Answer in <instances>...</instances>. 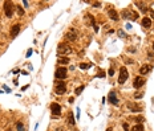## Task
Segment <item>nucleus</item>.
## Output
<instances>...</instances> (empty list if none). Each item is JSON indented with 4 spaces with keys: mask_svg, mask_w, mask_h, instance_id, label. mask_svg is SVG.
<instances>
[{
    "mask_svg": "<svg viewBox=\"0 0 154 131\" xmlns=\"http://www.w3.org/2000/svg\"><path fill=\"white\" fill-rule=\"evenodd\" d=\"M97 76L100 77V78H104V77H105V72H104V70H100Z\"/></svg>",
    "mask_w": 154,
    "mask_h": 131,
    "instance_id": "bb28decb",
    "label": "nucleus"
},
{
    "mask_svg": "<svg viewBox=\"0 0 154 131\" xmlns=\"http://www.w3.org/2000/svg\"><path fill=\"white\" fill-rule=\"evenodd\" d=\"M132 131H144V126H142L141 123H138V125L132 127Z\"/></svg>",
    "mask_w": 154,
    "mask_h": 131,
    "instance_id": "6ab92c4d",
    "label": "nucleus"
},
{
    "mask_svg": "<svg viewBox=\"0 0 154 131\" xmlns=\"http://www.w3.org/2000/svg\"><path fill=\"white\" fill-rule=\"evenodd\" d=\"M4 12H5L7 17H12L13 16V3L4 1Z\"/></svg>",
    "mask_w": 154,
    "mask_h": 131,
    "instance_id": "39448f33",
    "label": "nucleus"
},
{
    "mask_svg": "<svg viewBox=\"0 0 154 131\" xmlns=\"http://www.w3.org/2000/svg\"><path fill=\"white\" fill-rule=\"evenodd\" d=\"M108 15H109V17L112 19V20H114V21L118 20V13L116 12L113 8H112V9H108Z\"/></svg>",
    "mask_w": 154,
    "mask_h": 131,
    "instance_id": "ddd939ff",
    "label": "nucleus"
},
{
    "mask_svg": "<svg viewBox=\"0 0 154 131\" xmlns=\"http://www.w3.org/2000/svg\"><path fill=\"white\" fill-rule=\"evenodd\" d=\"M51 111H52V114L53 115H59L61 114V106L59 105V103H56V102H53L52 105H51Z\"/></svg>",
    "mask_w": 154,
    "mask_h": 131,
    "instance_id": "6e6552de",
    "label": "nucleus"
},
{
    "mask_svg": "<svg viewBox=\"0 0 154 131\" xmlns=\"http://www.w3.org/2000/svg\"><path fill=\"white\" fill-rule=\"evenodd\" d=\"M16 9H17V15H19V16H24V11H23V8L20 5H16Z\"/></svg>",
    "mask_w": 154,
    "mask_h": 131,
    "instance_id": "5701e85b",
    "label": "nucleus"
},
{
    "mask_svg": "<svg viewBox=\"0 0 154 131\" xmlns=\"http://www.w3.org/2000/svg\"><path fill=\"white\" fill-rule=\"evenodd\" d=\"M67 73H68V70H67V68L65 66H60V68H57L56 69V74H55V77L59 81H61V79H64L65 77H67Z\"/></svg>",
    "mask_w": 154,
    "mask_h": 131,
    "instance_id": "20e7f679",
    "label": "nucleus"
},
{
    "mask_svg": "<svg viewBox=\"0 0 154 131\" xmlns=\"http://www.w3.org/2000/svg\"><path fill=\"white\" fill-rule=\"evenodd\" d=\"M19 32H20V24H15V25H12V28H11V37H16L17 34H19Z\"/></svg>",
    "mask_w": 154,
    "mask_h": 131,
    "instance_id": "9b49d317",
    "label": "nucleus"
},
{
    "mask_svg": "<svg viewBox=\"0 0 154 131\" xmlns=\"http://www.w3.org/2000/svg\"><path fill=\"white\" fill-rule=\"evenodd\" d=\"M150 69H152V66H150V65H142L141 69H140V74H141V76L148 74V73L150 72Z\"/></svg>",
    "mask_w": 154,
    "mask_h": 131,
    "instance_id": "2eb2a0df",
    "label": "nucleus"
},
{
    "mask_svg": "<svg viewBox=\"0 0 154 131\" xmlns=\"http://www.w3.org/2000/svg\"><path fill=\"white\" fill-rule=\"evenodd\" d=\"M71 52H72V48L69 47L68 44H65V42H61V44H59V47H57V54L59 56L67 57V54H69Z\"/></svg>",
    "mask_w": 154,
    "mask_h": 131,
    "instance_id": "f257e3e1",
    "label": "nucleus"
},
{
    "mask_svg": "<svg viewBox=\"0 0 154 131\" xmlns=\"http://www.w3.org/2000/svg\"><path fill=\"white\" fill-rule=\"evenodd\" d=\"M118 34H120V36L122 37V38H125L126 36H125V32H124V30H118Z\"/></svg>",
    "mask_w": 154,
    "mask_h": 131,
    "instance_id": "c85d7f7f",
    "label": "nucleus"
},
{
    "mask_svg": "<svg viewBox=\"0 0 154 131\" xmlns=\"http://www.w3.org/2000/svg\"><path fill=\"white\" fill-rule=\"evenodd\" d=\"M65 91H67V85H65V82H63V81H57V82L55 83V93L57 95H63Z\"/></svg>",
    "mask_w": 154,
    "mask_h": 131,
    "instance_id": "f03ea898",
    "label": "nucleus"
},
{
    "mask_svg": "<svg viewBox=\"0 0 154 131\" xmlns=\"http://www.w3.org/2000/svg\"><path fill=\"white\" fill-rule=\"evenodd\" d=\"M128 107L130 109V111H133V113H140L141 111V107L138 106V105H136V103H128Z\"/></svg>",
    "mask_w": 154,
    "mask_h": 131,
    "instance_id": "f8f14e48",
    "label": "nucleus"
},
{
    "mask_svg": "<svg viewBox=\"0 0 154 131\" xmlns=\"http://www.w3.org/2000/svg\"><path fill=\"white\" fill-rule=\"evenodd\" d=\"M128 77H129V73H128V69H126L125 66H122L120 69V77H118V83H125L126 82V79H128Z\"/></svg>",
    "mask_w": 154,
    "mask_h": 131,
    "instance_id": "7ed1b4c3",
    "label": "nucleus"
},
{
    "mask_svg": "<svg viewBox=\"0 0 154 131\" xmlns=\"http://www.w3.org/2000/svg\"><path fill=\"white\" fill-rule=\"evenodd\" d=\"M78 119H80V109L77 107V121H78Z\"/></svg>",
    "mask_w": 154,
    "mask_h": 131,
    "instance_id": "2f4dec72",
    "label": "nucleus"
},
{
    "mask_svg": "<svg viewBox=\"0 0 154 131\" xmlns=\"http://www.w3.org/2000/svg\"><path fill=\"white\" fill-rule=\"evenodd\" d=\"M68 123H69V125H72V126L76 125V121H75V117H73L72 111H69V113H68Z\"/></svg>",
    "mask_w": 154,
    "mask_h": 131,
    "instance_id": "f3484780",
    "label": "nucleus"
},
{
    "mask_svg": "<svg viewBox=\"0 0 154 131\" xmlns=\"http://www.w3.org/2000/svg\"><path fill=\"white\" fill-rule=\"evenodd\" d=\"M145 83V79L142 78V77H136L133 81V86L136 87V89H140V87L142 86V85Z\"/></svg>",
    "mask_w": 154,
    "mask_h": 131,
    "instance_id": "9d476101",
    "label": "nucleus"
},
{
    "mask_svg": "<svg viewBox=\"0 0 154 131\" xmlns=\"http://www.w3.org/2000/svg\"><path fill=\"white\" fill-rule=\"evenodd\" d=\"M31 54H32V49H29V51L27 52V57H31Z\"/></svg>",
    "mask_w": 154,
    "mask_h": 131,
    "instance_id": "7c9ffc66",
    "label": "nucleus"
},
{
    "mask_svg": "<svg viewBox=\"0 0 154 131\" xmlns=\"http://www.w3.org/2000/svg\"><path fill=\"white\" fill-rule=\"evenodd\" d=\"M82 90H84V86H78V87L75 90V94H76V95H80V94L82 93Z\"/></svg>",
    "mask_w": 154,
    "mask_h": 131,
    "instance_id": "b1692460",
    "label": "nucleus"
},
{
    "mask_svg": "<svg viewBox=\"0 0 154 131\" xmlns=\"http://www.w3.org/2000/svg\"><path fill=\"white\" fill-rule=\"evenodd\" d=\"M126 29H132V25H130V24H126Z\"/></svg>",
    "mask_w": 154,
    "mask_h": 131,
    "instance_id": "f704fd0d",
    "label": "nucleus"
},
{
    "mask_svg": "<svg viewBox=\"0 0 154 131\" xmlns=\"http://www.w3.org/2000/svg\"><path fill=\"white\" fill-rule=\"evenodd\" d=\"M153 51H154V42H153Z\"/></svg>",
    "mask_w": 154,
    "mask_h": 131,
    "instance_id": "e433bc0d",
    "label": "nucleus"
},
{
    "mask_svg": "<svg viewBox=\"0 0 154 131\" xmlns=\"http://www.w3.org/2000/svg\"><path fill=\"white\" fill-rule=\"evenodd\" d=\"M150 16H152V19H154V3L150 4Z\"/></svg>",
    "mask_w": 154,
    "mask_h": 131,
    "instance_id": "393cba45",
    "label": "nucleus"
},
{
    "mask_svg": "<svg viewBox=\"0 0 154 131\" xmlns=\"http://www.w3.org/2000/svg\"><path fill=\"white\" fill-rule=\"evenodd\" d=\"M136 4H137L138 8L141 9V12H142V13H145L146 11H148V8H146V4H145V3H140V1H137Z\"/></svg>",
    "mask_w": 154,
    "mask_h": 131,
    "instance_id": "a211bd4d",
    "label": "nucleus"
},
{
    "mask_svg": "<svg viewBox=\"0 0 154 131\" xmlns=\"http://www.w3.org/2000/svg\"><path fill=\"white\" fill-rule=\"evenodd\" d=\"M124 129H125L126 131H128V130H129V126H128V123H124Z\"/></svg>",
    "mask_w": 154,
    "mask_h": 131,
    "instance_id": "473e14b6",
    "label": "nucleus"
},
{
    "mask_svg": "<svg viewBox=\"0 0 154 131\" xmlns=\"http://www.w3.org/2000/svg\"><path fill=\"white\" fill-rule=\"evenodd\" d=\"M108 99H109V102L112 105H114V106L118 105V98H117V95H116V91H110L109 95H108Z\"/></svg>",
    "mask_w": 154,
    "mask_h": 131,
    "instance_id": "1a4fd4ad",
    "label": "nucleus"
},
{
    "mask_svg": "<svg viewBox=\"0 0 154 131\" xmlns=\"http://www.w3.org/2000/svg\"><path fill=\"white\" fill-rule=\"evenodd\" d=\"M59 64L67 65V64H69V58H67V57H60V58H59Z\"/></svg>",
    "mask_w": 154,
    "mask_h": 131,
    "instance_id": "aec40b11",
    "label": "nucleus"
},
{
    "mask_svg": "<svg viewBox=\"0 0 154 131\" xmlns=\"http://www.w3.org/2000/svg\"><path fill=\"white\" fill-rule=\"evenodd\" d=\"M106 131H113V130H112V129H108V130H106Z\"/></svg>",
    "mask_w": 154,
    "mask_h": 131,
    "instance_id": "c9c22d12",
    "label": "nucleus"
},
{
    "mask_svg": "<svg viewBox=\"0 0 154 131\" xmlns=\"http://www.w3.org/2000/svg\"><path fill=\"white\" fill-rule=\"evenodd\" d=\"M121 15H122V17H124V19H129L130 15H132L133 20H137V19H138V15L136 12H133V11H129V9H122L121 11Z\"/></svg>",
    "mask_w": 154,
    "mask_h": 131,
    "instance_id": "423d86ee",
    "label": "nucleus"
},
{
    "mask_svg": "<svg viewBox=\"0 0 154 131\" xmlns=\"http://www.w3.org/2000/svg\"><path fill=\"white\" fill-rule=\"evenodd\" d=\"M141 97H144V93H142V91H141V93H140V91H137V93L134 94V98H141Z\"/></svg>",
    "mask_w": 154,
    "mask_h": 131,
    "instance_id": "a878e982",
    "label": "nucleus"
},
{
    "mask_svg": "<svg viewBox=\"0 0 154 131\" xmlns=\"http://www.w3.org/2000/svg\"><path fill=\"white\" fill-rule=\"evenodd\" d=\"M134 121H137V122H144L145 121V119H144V117H137V118H134Z\"/></svg>",
    "mask_w": 154,
    "mask_h": 131,
    "instance_id": "cd10ccee",
    "label": "nucleus"
},
{
    "mask_svg": "<svg viewBox=\"0 0 154 131\" xmlns=\"http://www.w3.org/2000/svg\"><path fill=\"white\" fill-rule=\"evenodd\" d=\"M93 7H96V8H98V7H101V3H94Z\"/></svg>",
    "mask_w": 154,
    "mask_h": 131,
    "instance_id": "c756f323",
    "label": "nucleus"
},
{
    "mask_svg": "<svg viewBox=\"0 0 154 131\" xmlns=\"http://www.w3.org/2000/svg\"><path fill=\"white\" fill-rule=\"evenodd\" d=\"M16 130L17 131H25V127H24V125H23L21 122H17L16 123Z\"/></svg>",
    "mask_w": 154,
    "mask_h": 131,
    "instance_id": "412c9836",
    "label": "nucleus"
},
{
    "mask_svg": "<svg viewBox=\"0 0 154 131\" xmlns=\"http://www.w3.org/2000/svg\"><path fill=\"white\" fill-rule=\"evenodd\" d=\"M78 66H80V69H82V70H86V69L90 68V65H89V64H85V62H81Z\"/></svg>",
    "mask_w": 154,
    "mask_h": 131,
    "instance_id": "4be33fe9",
    "label": "nucleus"
},
{
    "mask_svg": "<svg viewBox=\"0 0 154 131\" xmlns=\"http://www.w3.org/2000/svg\"><path fill=\"white\" fill-rule=\"evenodd\" d=\"M86 20H89V21H90V24L94 26V30H96V32H98V26H97V24H96V21H94V17L92 16L90 13H88V15H86Z\"/></svg>",
    "mask_w": 154,
    "mask_h": 131,
    "instance_id": "4468645a",
    "label": "nucleus"
},
{
    "mask_svg": "<svg viewBox=\"0 0 154 131\" xmlns=\"http://www.w3.org/2000/svg\"><path fill=\"white\" fill-rule=\"evenodd\" d=\"M142 26H144V28H150V26H152V19L150 17L142 19Z\"/></svg>",
    "mask_w": 154,
    "mask_h": 131,
    "instance_id": "dca6fc26",
    "label": "nucleus"
},
{
    "mask_svg": "<svg viewBox=\"0 0 154 131\" xmlns=\"http://www.w3.org/2000/svg\"><path fill=\"white\" fill-rule=\"evenodd\" d=\"M65 37H67V40H69V41H75L77 38V30L75 28H71L67 32V34H65Z\"/></svg>",
    "mask_w": 154,
    "mask_h": 131,
    "instance_id": "0eeeda50",
    "label": "nucleus"
},
{
    "mask_svg": "<svg viewBox=\"0 0 154 131\" xmlns=\"http://www.w3.org/2000/svg\"><path fill=\"white\" fill-rule=\"evenodd\" d=\"M114 74V70H113V69H110V70H109V76H113Z\"/></svg>",
    "mask_w": 154,
    "mask_h": 131,
    "instance_id": "72a5a7b5",
    "label": "nucleus"
}]
</instances>
